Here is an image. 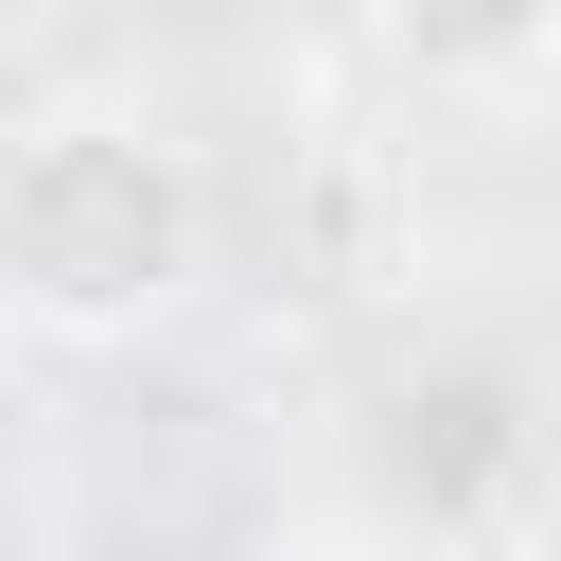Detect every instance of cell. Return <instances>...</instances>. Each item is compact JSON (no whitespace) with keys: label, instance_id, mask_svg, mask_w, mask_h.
Masks as SVG:
<instances>
[{"label":"cell","instance_id":"obj_2","mask_svg":"<svg viewBox=\"0 0 561 561\" xmlns=\"http://www.w3.org/2000/svg\"><path fill=\"white\" fill-rule=\"evenodd\" d=\"M368 18H386V53H403L421 88H456V105H508V88L561 70V0H368Z\"/></svg>","mask_w":561,"mask_h":561},{"label":"cell","instance_id":"obj_1","mask_svg":"<svg viewBox=\"0 0 561 561\" xmlns=\"http://www.w3.org/2000/svg\"><path fill=\"white\" fill-rule=\"evenodd\" d=\"M210 280V175L140 105H18L0 123V316L53 351H140Z\"/></svg>","mask_w":561,"mask_h":561}]
</instances>
